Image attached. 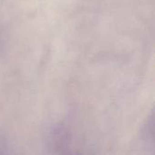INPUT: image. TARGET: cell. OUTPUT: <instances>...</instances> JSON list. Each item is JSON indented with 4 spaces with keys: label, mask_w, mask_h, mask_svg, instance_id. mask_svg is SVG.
<instances>
[]
</instances>
